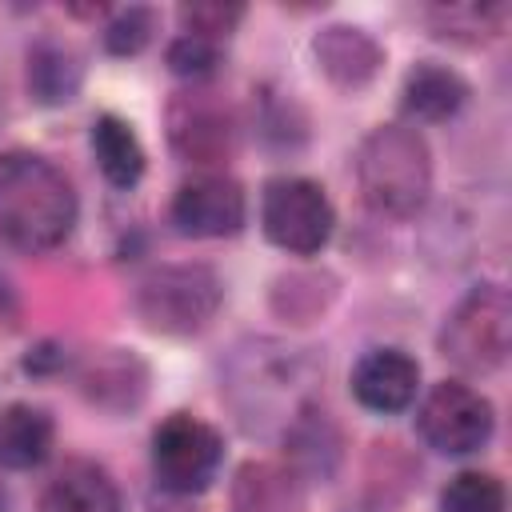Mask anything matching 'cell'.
Here are the masks:
<instances>
[{"label": "cell", "mask_w": 512, "mask_h": 512, "mask_svg": "<svg viewBox=\"0 0 512 512\" xmlns=\"http://www.w3.org/2000/svg\"><path fill=\"white\" fill-rule=\"evenodd\" d=\"M220 456H224V444L216 428L188 412L168 416L152 436V472L160 488L172 496H192L208 488L220 468Z\"/></svg>", "instance_id": "6"}, {"label": "cell", "mask_w": 512, "mask_h": 512, "mask_svg": "<svg viewBox=\"0 0 512 512\" xmlns=\"http://www.w3.org/2000/svg\"><path fill=\"white\" fill-rule=\"evenodd\" d=\"M92 152H96L100 172L116 188H132L140 180V172H144V148H140L136 132L120 116H112V112L96 116V124H92Z\"/></svg>", "instance_id": "15"}, {"label": "cell", "mask_w": 512, "mask_h": 512, "mask_svg": "<svg viewBox=\"0 0 512 512\" xmlns=\"http://www.w3.org/2000/svg\"><path fill=\"white\" fill-rule=\"evenodd\" d=\"M44 512H120V488L92 460H68L44 488Z\"/></svg>", "instance_id": "12"}, {"label": "cell", "mask_w": 512, "mask_h": 512, "mask_svg": "<svg viewBox=\"0 0 512 512\" xmlns=\"http://www.w3.org/2000/svg\"><path fill=\"white\" fill-rule=\"evenodd\" d=\"M136 308L160 332H196L220 308V280L204 264H168L140 284Z\"/></svg>", "instance_id": "4"}, {"label": "cell", "mask_w": 512, "mask_h": 512, "mask_svg": "<svg viewBox=\"0 0 512 512\" xmlns=\"http://www.w3.org/2000/svg\"><path fill=\"white\" fill-rule=\"evenodd\" d=\"M440 348L452 364L468 372H488L496 368L508 348H512V300L500 284H480L472 288L452 316L444 320Z\"/></svg>", "instance_id": "3"}, {"label": "cell", "mask_w": 512, "mask_h": 512, "mask_svg": "<svg viewBox=\"0 0 512 512\" xmlns=\"http://www.w3.org/2000/svg\"><path fill=\"white\" fill-rule=\"evenodd\" d=\"M216 64H220V44L216 40L184 32V36H176L168 44V68L176 76H184V80H204V76L216 72Z\"/></svg>", "instance_id": "19"}, {"label": "cell", "mask_w": 512, "mask_h": 512, "mask_svg": "<svg viewBox=\"0 0 512 512\" xmlns=\"http://www.w3.org/2000/svg\"><path fill=\"white\" fill-rule=\"evenodd\" d=\"M240 16H244L240 4H184V8H180L184 32L204 36V40H216V44L240 24Z\"/></svg>", "instance_id": "21"}, {"label": "cell", "mask_w": 512, "mask_h": 512, "mask_svg": "<svg viewBox=\"0 0 512 512\" xmlns=\"http://www.w3.org/2000/svg\"><path fill=\"white\" fill-rule=\"evenodd\" d=\"M168 136H172V148L184 160L216 164L232 152L236 124H232V112H228L224 100H216L204 88H192V92H180L168 104Z\"/></svg>", "instance_id": "8"}, {"label": "cell", "mask_w": 512, "mask_h": 512, "mask_svg": "<svg viewBox=\"0 0 512 512\" xmlns=\"http://www.w3.org/2000/svg\"><path fill=\"white\" fill-rule=\"evenodd\" d=\"M172 224L184 236H232L244 224V192L220 172H200L176 188Z\"/></svg>", "instance_id": "9"}, {"label": "cell", "mask_w": 512, "mask_h": 512, "mask_svg": "<svg viewBox=\"0 0 512 512\" xmlns=\"http://www.w3.org/2000/svg\"><path fill=\"white\" fill-rule=\"evenodd\" d=\"M152 32H156V16H152L148 8H124V12H116L112 24L104 28V44H108V52H116V56H136V52L152 40Z\"/></svg>", "instance_id": "20"}, {"label": "cell", "mask_w": 512, "mask_h": 512, "mask_svg": "<svg viewBox=\"0 0 512 512\" xmlns=\"http://www.w3.org/2000/svg\"><path fill=\"white\" fill-rule=\"evenodd\" d=\"M416 424H420V436L436 452L464 456V452H476V448L488 444L492 404L476 388H468L460 380H444L424 396V404L416 412Z\"/></svg>", "instance_id": "7"}, {"label": "cell", "mask_w": 512, "mask_h": 512, "mask_svg": "<svg viewBox=\"0 0 512 512\" xmlns=\"http://www.w3.org/2000/svg\"><path fill=\"white\" fill-rule=\"evenodd\" d=\"M428 20H432L436 36L476 44V40L500 36V28L508 20V4H440L428 12Z\"/></svg>", "instance_id": "17"}, {"label": "cell", "mask_w": 512, "mask_h": 512, "mask_svg": "<svg viewBox=\"0 0 512 512\" xmlns=\"http://www.w3.org/2000/svg\"><path fill=\"white\" fill-rule=\"evenodd\" d=\"M468 84L444 64H416L404 80V112L416 120H448L460 112Z\"/></svg>", "instance_id": "14"}, {"label": "cell", "mask_w": 512, "mask_h": 512, "mask_svg": "<svg viewBox=\"0 0 512 512\" xmlns=\"http://www.w3.org/2000/svg\"><path fill=\"white\" fill-rule=\"evenodd\" d=\"M76 224V192L68 176L36 156H0V236L24 252H48L68 240Z\"/></svg>", "instance_id": "1"}, {"label": "cell", "mask_w": 512, "mask_h": 512, "mask_svg": "<svg viewBox=\"0 0 512 512\" xmlns=\"http://www.w3.org/2000/svg\"><path fill=\"white\" fill-rule=\"evenodd\" d=\"M28 88L40 104H60V100H72L76 88H80V64H76V52L68 44H56V40H40L32 52H28Z\"/></svg>", "instance_id": "16"}, {"label": "cell", "mask_w": 512, "mask_h": 512, "mask_svg": "<svg viewBox=\"0 0 512 512\" xmlns=\"http://www.w3.org/2000/svg\"><path fill=\"white\" fill-rule=\"evenodd\" d=\"M260 224L276 248L296 252V256H312L328 244L336 216H332V204H328L320 184L300 180V176H280L264 188Z\"/></svg>", "instance_id": "5"}, {"label": "cell", "mask_w": 512, "mask_h": 512, "mask_svg": "<svg viewBox=\"0 0 512 512\" xmlns=\"http://www.w3.org/2000/svg\"><path fill=\"white\" fill-rule=\"evenodd\" d=\"M316 60L332 84L360 88L376 76V68L384 64V52L368 32L348 28V24H332L316 36Z\"/></svg>", "instance_id": "11"}, {"label": "cell", "mask_w": 512, "mask_h": 512, "mask_svg": "<svg viewBox=\"0 0 512 512\" xmlns=\"http://www.w3.org/2000/svg\"><path fill=\"white\" fill-rule=\"evenodd\" d=\"M52 452V416L32 404H12L0 416V464L4 468H36Z\"/></svg>", "instance_id": "13"}, {"label": "cell", "mask_w": 512, "mask_h": 512, "mask_svg": "<svg viewBox=\"0 0 512 512\" xmlns=\"http://www.w3.org/2000/svg\"><path fill=\"white\" fill-rule=\"evenodd\" d=\"M360 196L380 216H412L432 184V156L416 128L380 124L356 152Z\"/></svg>", "instance_id": "2"}, {"label": "cell", "mask_w": 512, "mask_h": 512, "mask_svg": "<svg viewBox=\"0 0 512 512\" xmlns=\"http://www.w3.org/2000/svg\"><path fill=\"white\" fill-rule=\"evenodd\" d=\"M416 384H420V368L400 348H372L352 368V392L372 412H400V408H408L416 400Z\"/></svg>", "instance_id": "10"}, {"label": "cell", "mask_w": 512, "mask_h": 512, "mask_svg": "<svg viewBox=\"0 0 512 512\" xmlns=\"http://www.w3.org/2000/svg\"><path fill=\"white\" fill-rule=\"evenodd\" d=\"M440 512H504V484L492 472H460L440 492Z\"/></svg>", "instance_id": "18"}]
</instances>
